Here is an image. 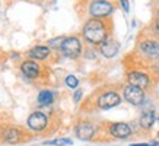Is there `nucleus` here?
Returning a JSON list of instances; mask_svg holds the SVG:
<instances>
[{
    "label": "nucleus",
    "instance_id": "obj_2",
    "mask_svg": "<svg viewBox=\"0 0 159 146\" xmlns=\"http://www.w3.org/2000/svg\"><path fill=\"white\" fill-rule=\"evenodd\" d=\"M112 9H114V6L111 5L110 2H105V0H95L89 6V12H91L93 18L107 16V15H110L112 12Z\"/></svg>",
    "mask_w": 159,
    "mask_h": 146
},
{
    "label": "nucleus",
    "instance_id": "obj_17",
    "mask_svg": "<svg viewBox=\"0 0 159 146\" xmlns=\"http://www.w3.org/2000/svg\"><path fill=\"white\" fill-rule=\"evenodd\" d=\"M73 142L70 139H56V140H51L48 142V145H54V146H67V145H72Z\"/></svg>",
    "mask_w": 159,
    "mask_h": 146
},
{
    "label": "nucleus",
    "instance_id": "obj_16",
    "mask_svg": "<svg viewBox=\"0 0 159 146\" xmlns=\"http://www.w3.org/2000/svg\"><path fill=\"white\" fill-rule=\"evenodd\" d=\"M3 136H5V139L7 142H16V140H19L20 135L16 129H6V130L3 131Z\"/></svg>",
    "mask_w": 159,
    "mask_h": 146
},
{
    "label": "nucleus",
    "instance_id": "obj_11",
    "mask_svg": "<svg viewBox=\"0 0 159 146\" xmlns=\"http://www.w3.org/2000/svg\"><path fill=\"white\" fill-rule=\"evenodd\" d=\"M140 50L150 57H158L159 56V44L155 41H143L140 44Z\"/></svg>",
    "mask_w": 159,
    "mask_h": 146
},
{
    "label": "nucleus",
    "instance_id": "obj_21",
    "mask_svg": "<svg viewBox=\"0 0 159 146\" xmlns=\"http://www.w3.org/2000/svg\"><path fill=\"white\" fill-rule=\"evenodd\" d=\"M121 6H123V9L125 10V12H129L130 10V5H129V0H120Z\"/></svg>",
    "mask_w": 159,
    "mask_h": 146
},
{
    "label": "nucleus",
    "instance_id": "obj_20",
    "mask_svg": "<svg viewBox=\"0 0 159 146\" xmlns=\"http://www.w3.org/2000/svg\"><path fill=\"white\" fill-rule=\"evenodd\" d=\"M131 146H159V142H152V143H133Z\"/></svg>",
    "mask_w": 159,
    "mask_h": 146
},
{
    "label": "nucleus",
    "instance_id": "obj_19",
    "mask_svg": "<svg viewBox=\"0 0 159 146\" xmlns=\"http://www.w3.org/2000/svg\"><path fill=\"white\" fill-rule=\"evenodd\" d=\"M64 39H66V38H61V37H60V38L51 39L48 44H50V45H53V47H61V44H63V41H64Z\"/></svg>",
    "mask_w": 159,
    "mask_h": 146
},
{
    "label": "nucleus",
    "instance_id": "obj_15",
    "mask_svg": "<svg viewBox=\"0 0 159 146\" xmlns=\"http://www.w3.org/2000/svg\"><path fill=\"white\" fill-rule=\"evenodd\" d=\"M54 101V94L51 91H41L38 95V102L41 105H48Z\"/></svg>",
    "mask_w": 159,
    "mask_h": 146
},
{
    "label": "nucleus",
    "instance_id": "obj_12",
    "mask_svg": "<svg viewBox=\"0 0 159 146\" xmlns=\"http://www.w3.org/2000/svg\"><path fill=\"white\" fill-rule=\"evenodd\" d=\"M22 73H24L26 78H35L37 75L39 73V67H38V64L34 63V62H25L24 64H22Z\"/></svg>",
    "mask_w": 159,
    "mask_h": 146
},
{
    "label": "nucleus",
    "instance_id": "obj_1",
    "mask_svg": "<svg viewBox=\"0 0 159 146\" xmlns=\"http://www.w3.org/2000/svg\"><path fill=\"white\" fill-rule=\"evenodd\" d=\"M83 35L85 38L92 44H102L107 39V29L105 25L99 19H91L88 21L85 28H83Z\"/></svg>",
    "mask_w": 159,
    "mask_h": 146
},
{
    "label": "nucleus",
    "instance_id": "obj_14",
    "mask_svg": "<svg viewBox=\"0 0 159 146\" xmlns=\"http://www.w3.org/2000/svg\"><path fill=\"white\" fill-rule=\"evenodd\" d=\"M155 121V114L153 111H148V112H143V116L140 118V124L142 127H145V129H150L152 124Z\"/></svg>",
    "mask_w": 159,
    "mask_h": 146
},
{
    "label": "nucleus",
    "instance_id": "obj_18",
    "mask_svg": "<svg viewBox=\"0 0 159 146\" xmlns=\"http://www.w3.org/2000/svg\"><path fill=\"white\" fill-rule=\"evenodd\" d=\"M66 85L69 88H76L79 85V80H77L76 76H73V75H69L67 78H66Z\"/></svg>",
    "mask_w": 159,
    "mask_h": 146
},
{
    "label": "nucleus",
    "instance_id": "obj_3",
    "mask_svg": "<svg viewBox=\"0 0 159 146\" xmlns=\"http://www.w3.org/2000/svg\"><path fill=\"white\" fill-rule=\"evenodd\" d=\"M80 41L75 37L66 38L61 44V51L64 53V56H67L70 58H76L80 54Z\"/></svg>",
    "mask_w": 159,
    "mask_h": 146
},
{
    "label": "nucleus",
    "instance_id": "obj_7",
    "mask_svg": "<svg viewBox=\"0 0 159 146\" xmlns=\"http://www.w3.org/2000/svg\"><path fill=\"white\" fill-rule=\"evenodd\" d=\"M129 82L133 86H137L140 89L149 86V78L146 76L145 73H140V72H130L129 73Z\"/></svg>",
    "mask_w": 159,
    "mask_h": 146
},
{
    "label": "nucleus",
    "instance_id": "obj_10",
    "mask_svg": "<svg viewBox=\"0 0 159 146\" xmlns=\"http://www.w3.org/2000/svg\"><path fill=\"white\" fill-rule=\"evenodd\" d=\"M101 53H102V56H105V57H108V58L114 57V56L118 53V43L114 41V39L107 38L105 41L101 44Z\"/></svg>",
    "mask_w": 159,
    "mask_h": 146
},
{
    "label": "nucleus",
    "instance_id": "obj_23",
    "mask_svg": "<svg viewBox=\"0 0 159 146\" xmlns=\"http://www.w3.org/2000/svg\"><path fill=\"white\" fill-rule=\"evenodd\" d=\"M158 24H159V13H158Z\"/></svg>",
    "mask_w": 159,
    "mask_h": 146
},
{
    "label": "nucleus",
    "instance_id": "obj_8",
    "mask_svg": "<svg viewBox=\"0 0 159 146\" xmlns=\"http://www.w3.org/2000/svg\"><path fill=\"white\" fill-rule=\"evenodd\" d=\"M111 135L114 137H118V139H124V137H129L131 133V129L129 124L125 123H114L112 126L110 127Z\"/></svg>",
    "mask_w": 159,
    "mask_h": 146
},
{
    "label": "nucleus",
    "instance_id": "obj_22",
    "mask_svg": "<svg viewBox=\"0 0 159 146\" xmlns=\"http://www.w3.org/2000/svg\"><path fill=\"white\" fill-rule=\"evenodd\" d=\"M80 95H82V91H76V95H75V101H79Z\"/></svg>",
    "mask_w": 159,
    "mask_h": 146
},
{
    "label": "nucleus",
    "instance_id": "obj_9",
    "mask_svg": "<svg viewBox=\"0 0 159 146\" xmlns=\"http://www.w3.org/2000/svg\"><path fill=\"white\" fill-rule=\"evenodd\" d=\"M95 133V127L92 126L91 123H80L79 126L76 127V136L80 139V140H89L92 139Z\"/></svg>",
    "mask_w": 159,
    "mask_h": 146
},
{
    "label": "nucleus",
    "instance_id": "obj_5",
    "mask_svg": "<svg viewBox=\"0 0 159 146\" xmlns=\"http://www.w3.org/2000/svg\"><path fill=\"white\" fill-rule=\"evenodd\" d=\"M120 104V95L116 92H105L102 94L99 99H98V105L102 108V110H108V108H112Z\"/></svg>",
    "mask_w": 159,
    "mask_h": 146
},
{
    "label": "nucleus",
    "instance_id": "obj_4",
    "mask_svg": "<svg viewBox=\"0 0 159 146\" xmlns=\"http://www.w3.org/2000/svg\"><path fill=\"white\" fill-rule=\"evenodd\" d=\"M124 98L133 105H140L145 99V94H143V89L129 85V86L124 88Z\"/></svg>",
    "mask_w": 159,
    "mask_h": 146
},
{
    "label": "nucleus",
    "instance_id": "obj_13",
    "mask_svg": "<svg viewBox=\"0 0 159 146\" xmlns=\"http://www.w3.org/2000/svg\"><path fill=\"white\" fill-rule=\"evenodd\" d=\"M50 50L48 47H35L29 51V57L37 58V60H44L45 57H48Z\"/></svg>",
    "mask_w": 159,
    "mask_h": 146
},
{
    "label": "nucleus",
    "instance_id": "obj_6",
    "mask_svg": "<svg viewBox=\"0 0 159 146\" xmlns=\"http://www.w3.org/2000/svg\"><path fill=\"white\" fill-rule=\"evenodd\" d=\"M28 126L29 129H32L35 131L44 130L45 126H47V117L44 116L43 112H34L28 118Z\"/></svg>",
    "mask_w": 159,
    "mask_h": 146
}]
</instances>
